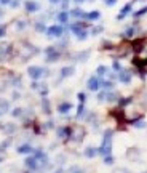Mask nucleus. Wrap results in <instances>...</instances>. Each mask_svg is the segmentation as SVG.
<instances>
[{"mask_svg":"<svg viewBox=\"0 0 147 173\" xmlns=\"http://www.w3.org/2000/svg\"><path fill=\"white\" fill-rule=\"evenodd\" d=\"M133 52H134V50H133L131 40L123 39L120 43H115L114 48H112L110 52H107V53H109L110 56H114V58H126V56L131 55Z\"/></svg>","mask_w":147,"mask_h":173,"instance_id":"f257e3e1","label":"nucleus"},{"mask_svg":"<svg viewBox=\"0 0 147 173\" xmlns=\"http://www.w3.org/2000/svg\"><path fill=\"white\" fill-rule=\"evenodd\" d=\"M112 138H114V130H106L102 135V143L98 148V154L109 155L112 151Z\"/></svg>","mask_w":147,"mask_h":173,"instance_id":"f03ea898","label":"nucleus"},{"mask_svg":"<svg viewBox=\"0 0 147 173\" xmlns=\"http://www.w3.org/2000/svg\"><path fill=\"white\" fill-rule=\"evenodd\" d=\"M87 131H85V127L82 125H72V131H70V140L75 141V143H82V140L85 138Z\"/></svg>","mask_w":147,"mask_h":173,"instance_id":"7ed1b4c3","label":"nucleus"},{"mask_svg":"<svg viewBox=\"0 0 147 173\" xmlns=\"http://www.w3.org/2000/svg\"><path fill=\"white\" fill-rule=\"evenodd\" d=\"M136 59L147 63V35L141 37V45H139L138 52H136Z\"/></svg>","mask_w":147,"mask_h":173,"instance_id":"20e7f679","label":"nucleus"},{"mask_svg":"<svg viewBox=\"0 0 147 173\" xmlns=\"http://www.w3.org/2000/svg\"><path fill=\"white\" fill-rule=\"evenodd\" d=\"M102 85H104V79L99 77V76L90 77L88 82H87V87H88V90H90V91H99L102 88Z\"/></svg>","mask_w":147,"mask_h":173,"instance_id":"39448f33","label":"nucleus"},{"mask_svg":"<svg viewBox=\"0 0 147 173\" xmlns=\"http://www.w3.org/2000/svg\"><path fill=\"white\" fill-rule=\"evenodd\" d=\"M45 53H46V58H45L46 63H54V61H58L61 58V48H58V47H54V45L48 47V48L45 50Z\"/></svg>","mask_w":147,"mask_h":173,"instance_id":"423d86ee","label":"nucleus"},{"mask_svg":"<svg viewBox=\"0 0 147 173\" xmlns=\"http://www.w3.org/2000/svg\"><path fill=\"white\" fill-rule=\"evenodd\" d=\"M27 74L30 76V79H34V80H39L42 76H45V74H48V71L42 69V67H39V66H30L29 69H27Z\"/></svg>","mask_w":147,"mask_h":173,"instance_id":"0eeeda50","label":"nucleus"},{"mask_svg":"<svg viewBox=\"0 0 147 173\" xmlns=\"http://www.w3.org/2000/svg\"><path fill=\"white\" fill-rule=\"evenodd\" d=\"M133 74H134V71L131 69H123L118 72V80H120L122 83H125V85H128V83H131V79H133Z\"/></svg>","mask_w":147,"mask_h":173,"instance_id":"6e6552de","label":"nucleus"},{"mask_svg":"<svg viewBox=\"0 0 147 173\" xmlns=\"http://www.w3.org/2000/svg\"><path fill=\"white\" fill-rule=\"evenodd\" d=\"M139 30H141V29L136 28V24L134 26H129V28H126L120 34V37H122V39H133V37H138L139 35Z\"/></svg>","mask_w":147,"mask_h":173,"instance_id":"1a4fd4ad","label":"nucleus"},{"mask_svg":"<svg viewBox=\"0 0 147 173\" xmlns=\"http://www.w3.org/2000/svg\"><path fill=\"white\" fill-rule=\"evenodd\" d=\"M63 34H64L63 24H54V26H50V28L46 29V35H50V37H61Z\"/></svg>","mask_w":147,"mask_h":173,"instance_id":"9d476101","label":"nucleus"},{"mask_svg":"<svg viewBox=\"0 0 147 173\" xmlns=\"http://www.w3.org/2000/svg\"><path fill=\"white\" fill-rule=\"evenodd\" d=\"M70 131H72V127H59L56 130V135H58V138L59 140H66V141H69L70 140Z\"/></svg>","mask_w":147,"mask_h":173,"instance_id":"9b49d317","label":"nucleus"},{"mask_svg":"<svg viewBox=\"0 0 147 173\" xmlns=\"http://www.w3.org/2000/svg\"><path fill=\"white\" fill-rule=\"evenodd\" d=\"M139 154H141V151H139L138 148H134V146H131V148H128V149H126L125 157L128 159V160L134 162V160H138V159H139Z\"/></svg>","mask_w":147,"mask_h":173,"instance_id":"f8f14e48","label":"nucleus"},{"mask_svg":"<svg viewBox=\"0 0 147 173\" xmlns=\"http://www.w3.org/2000/svg\"><path fill=\"white\" fill-rule=\"evenodd\" d=\"M101 18V11L99 10H93V11H85L83 13V21H98Z\"/></svg>","mask_w":147,"mask_h":173,"instance_id":"ddd939ff","label":"nucleus"},{"mask_svg":"<svg viewBox=\"0 0 147 173\" xmlns=\"http://www.w3.org/2000/svg\"><path fill=\"white\" fill-rule=\"evenodd\" d=\"M26 167L29 168V170H40V165H39V160H37L35 155H30V157L26 159Z\"/></svg>","mask_w":147,"mask_h":173,"instance_id":"4468645a","label":"nucleus"},{"mask_svg":"<svg viewBox=\"0 0 147 173\" xmlns=\"http://www.w3.org/2000/svg\"><path fill=\"white\" fill-rule=\"evenodd\" d=\"M131 10H133V3L129 2V3H126L125 6H123V8L120 10V11H118V15H117V19L118 21H122V19H125L126 16L129 15V13H131Z\"/></svg>","mask_w":147,"mask_h":173,"instance_id":"2eb2a0df","label":"nucleus"},{"mask_svg":"<svg viewBox=\"0 0 147 173\" xmlns=\"http://www.w3.org/2000/svg\"><path fill=\"white\" fill-rule=\"evenodd\" d=\"M118 98H120V93H118V91H114V90L106 91V101H109V103H117Z\"/></svg>","mask_w":147,"mask_h":173,"instance_id":"dca6fc26","label":"nucleus"},{"mask_svg":"<svg viewBox=\"0 0 147 173\" xmlns=\"http://www.w3.org/2000/svg\"><path fill=\"white\" fill-rule=\"evenodd\" d=\"M83 154H85L87 159H94L98 155V148H94V146H87L85 151H83Z\"/></svg>","mask_w":147,"mask_h":173,"instance_id":"f3484780","label":"nucleus"},{"mask_svg":"<svg viewBox=\"0 0 147 173\" xmlns=\"http://www.w3.org/2000/svg\"><path fill=\"white\" fill-rule=\"evenodd\" d=\"M24 8H26V11L34 13V11H37V10H39L40 6H39V3L34 2V0H27V2L24 3Z\"/></svg>","mask_w":147,"mask_h":173,"instance_id":"a211bd4d","label":"nucleus"},{"mask_svg":"<svg viewBox=\"0 0 147 173\" xmlns=\"http://www.w3.org/2000/svg\"><path fill=\"white\" fill-rule=\"evenodd\" d=\"M69 11H66V10H63V11H59L58 13V23H59V24H66L67 21H69Z\"/></svg>","mask_w":147,"mask_h":173,"instance_id":"6ab92c4d","label":"nucleus"},{"mask_svg":"<svg viewBox=\"0 0 147 173\" xmlns=\"http://www.w3.org/2000/svg\"><path fill=\"white\" fill-rule=\"evenodd\" d=\"M72 74H74V67L72 66H66V67H63V69H61L59 79L63 80V79H66V77H70Z\"/></svg>","mask_w":147,"mask_h":173,"instance_id":"aec40b11","label":"nucleus"},{"mask_svg":"<svg viewBox=\"0 0 147 173\" xmlns=\"http://www.w3.org/2000/svg\"><path fill=\"white\" fill-rule=\"evenodd\" d=\"M133 100H134V96H120L118 98V104H120L122 107H126V106H129V104L133 103Z\"/></svg>","mask_w":147,"mask_h":173,"instance_id":"412c9836","label":"nucleus"},{"mask_svg":"<svg viewBox=\"0 0 147 173\" xmlns=\"http://www.w3.org/2000/svg\"><path fill=\"white\" fill-rule=\"evenodd\" d=\"M16 151H18V154H32L34 148H32V146H29V144H23V146H18Z\"/></svg>","mask_w":147,"mask_h":173,"instance_id":"4be33fe9","label":"nucleus"},{"mask_svg":"<svg viewBox=\"0 0 147 173\" xmlns=\"http://www.w3.org/2000/svg\"><path fill=\"white\" fill-rule=\"evenodd\" d=\"M70 109H72L70 103H59V106H58V112L59 114H67Z\"/></svg>","mask_w":147,"mask_h":173,"instance_id":"5701e85b","label":"nucleus"},{"mask_svg":"<svg viewBox=\"0 0 147 173\" xmlns=\"http://www.w3.org/2000/svg\"><path fill=\"white\" fill-rule=\"evenodd\" d=\"M83 10H82V8H78V6H77V8H72V10H70V11H69V15L70 16H72V18H78V19H82V18H83Z\"/></svg>","mask_w":147,"mask_h":173,"instance_id":"b1692460","label":"nucleus"},{"mask_svg":"<svg viewBox=\"0 0 147 173\" xmlns=\"http://www.w3.org/2000/svg\"><path fill=\"white\" fill-rule=\"evenodd\" d=\"M8 109H10V103L6 100H0V115H3V114H6L8 112Z\"/></svg>","mask_w":147,"mask_h":173,"instance_id":"393cba45","label":"nucleus"},{"mask_svg":"<svg viewBox=\"0 0 147 173\" xmlns=\"http://www.w3.org/2000/svg\"><path fill=\"white\" fill-rule=\"evenodd\" d=\"M42 111L45 114H48V115L51 114V104H50V101L46 100V98H43V100H42Z\"/></svg>","mask_w":147,"mask_h":173,"instance_id":"a878e982","label":"nucleus"},{"mask_svg":"<svg viewBox=\"0 0 147 173\" xmlns=\"http://www.w3.org/2000/svg\"><path fill=\"white\" fill-rule=\"evenodd\" d=\"M115 43L110 42V40H104V42L101 43V50H104V52H110L112 48H114Z\"/></svg>","mask_w":147,"mask_h":173,"instance_id":"bb28decb","label":"nucleus"},{"mask_svg":"<svg viewBox=\"0 0 147 173\" xmlns=\"http://www.w3.org/2000/svg\"><path fill=\"white\" fill-rule=\"evenodd\" d=\"M107 72H109V69H107L106 66H102V64L96 67V76H99V77H104Z\"/></svg>","mask_w":147,"mask_h":173,"instance_id":"cd10ccee","label":"nucleus"},{"mask_svg":"<svg viewBox=\"0 0 147 173\" xmlns=\"http://www.w3.org/2000/svg\"><path fill=\"white\" fill-rule=\"evenodd\" d=\"M146 13H147V6H142L141 10H138V11L133 13V18H134V19H139L141 16H144Z\"/></svg>","mask_w":147,"mask_h":173,"instance_id":"c85d7f7f","label":"nucleus"},{"mask_svg":"<svg viewBox=\"0 0 147 173\" xmlns=\"http://www.w3.org/2000/svg\"><path fill=\"white\" fill-rule=\"evenodd\" d=\"M83 114H85V103H80L77 107V119L83 117Z\"/></svg>","mask_w":147,"mask_h":173,"instance_id":"c756f323","label":"nucleus"},{"mask_svg":"<svg viewBox=\"0 0 147 173\" xmlns=\"http://www.w3.org/2000/svg\"><path fill=\"white\" fill-rule=\"evenodd\" d=\"M114 162H115V159H114V155H112V154L104 155V164H106V165H112Z\"/></svg>","mask_w":147,"mask_h":173,"instance_id":"7c9ffc66","label":"nucleus"},{"mask_svg":"<svg viewBox=\"0 0 147 173\" xmlns=\"http://www.w3.org/2000/svg\"><path fill=\"white\" fill-rule=\"evenodd\" d=\"M112 69H114V72H120V71L123 69V67H122V64L120 63H118V61H114V63H112Z\"/></svg>","mask_w":147,"mask_h":173,"instance_id":"2f4dec72","label":"nucleus"},{"mask_svg":"<svg viewBox=\"0 0 147 173\" xmlns=\"http://www.w3.org/2000/svg\"><path fill=\"white\" fill-rule=\"evenodd\" d=\"M13 117H21L23 114H24V109L23 107H16V109H13Z\"/></svg>","mask_w":147,"mask_h":173,"instance_id":"473e14b6","label":"nucleus"},{"mask_svg":"<svg viewBox=\"0 0 147 173\" xmlns=\"http://www.w3.org/2000/svg\"><path fill=\"white\" fill-rule=\"evenodd\" d=\"M102 30H104V28H102V26H94V28L91 29V35H98V34H101Z\"/></svg>","mask_w":147,"mask_h":173,"instance_id":"72a5a7b5","label":"nucleus"},{"mask_svg":"<svg viewBox=\"0 0 147 173\" xmlns=\"http://www.w3.org/2000/svg\"><path fill=\"white\" fill-rule=\"evenodd\" d=\"M75 37H77V39L80 40V42H83V40H87V37H88V32H87V30H82V32H80V34H77Z\"/></svg>","mask_w":147,"mask_h":173,"instance_id":"f704fd0d","label":"nucleus"},{"mask_svg":"<svg viewBox=\"0 0 147 173\" xmlns=\"http://www.w3.org/2000/svg\"><path fill=\"white\" fill-rule=\"evenodd\" d=\"M96 100L99 101V103H101V101H106V91H104V90H102V91L99 90V91H98V95H96Z\"/></svg>","mask_w":147,"mask_h":173,"instance_id":"c9c22d12","label":"nucleus"},{"mask_svg":"<svg viewBox=\"0 0 147 173\" xmlns=\"http://www.w3.org/2000/svg\"><path fill=\"white\" fill-rule=\"evenodd\" d=\"M35 29H37V32H46V28H45V24H43V23H37Z\"/></svg>","mask_w":147,"mask_h":173,"instance_id":"e433bc0d","label":"nucleus"},{"mask_svg":"<svg viewBox=\"0 0 147 173\" xmlns=\"http://www.w3.org/2000/svg\"><path fill=\"white\" fill-rule=\"evenodd\" d=\"M5 131H8V133H13V131H16V125H13V124L5 125Z\"/></svg>","mask_w":147,"mask_h":173,"instance_id":"4c0bfd02","label":"nucleus"},{"mask_svg":"<svg viewBox=\"0 0 147 173\" xmlns=\"http://www.w3.org/2000/svg\"><path fill=\"white\" fill-rule=\"evenodd\" d=\"M87 93H83V91H80V93H78V101H80V103H85V101H87Z\"/></svg>","mask_w":147,"mask_h":173,"instance_id":"58836bf2","label":"nucleus"},{"mask_svg":"<svg viewBox=\"0 0 147 173\" xmlns=\"http://www.w3.org/2000/svg\"><path fill=\"white\" fill-rule=\"evenodd\" d=\"M106 6H114L115 3H117V0H104Z\"/></svg>","mask_w":147,"mask_h":173,"instance_id":"ea45409f","label":"nucleus"},{"mask_svg":"<svg viewBox=\"0 0 147 173\" xmlns=\"http://www.w3.org/2000/svg\"><path fill=\"white\" fill-rule=\"evenodd\" d=\"M70 173H85L82 168H78V167H72L70 168Z\"/></svg>","mask_w":147,"mask_h":173,"instance_id":"a19ab883","label":"nucleus"},{"mask_svg":"<svg viewBox=\"0 0 147 173\" xmlns=\"http://www.w3.org/2000/svg\"><path fill=\"white\" fill-rule=\"evenodd\" d=\"M10 144H11V140H5V141L2 143V149H6Z\"/></svg>","mask_w":147,"mask_h":173,"instance_id":"79ce46f5","label":"nucleus"},{"mask_svg":"<svg viewBox=\"0 0 147 173\" xmlns=\"http://www.w3.org/2000/svg\"><path fill=\"white\" fill-rule=\"evenodd\" d=\"M6 34V26H0V37H3Z\"/></svg>","mask_w":147,"mask_h":173,"instance_id":"37998d69","label":"nucleus"},{"mask_svg":"<svg viewBox=\"0 0 147 173\" xmlns=\"http://www.w3.org/2000/svg\"><path fill=\"white\" fill-rule=\"evenodd\" d=\"M114 173H128L126 168H117V170H114Z\"/></svg>","mask_w":147,"mask_h":173,"instance_id":"c03bdc74","label":"nucleus"},{"mask_svg":"<svg viewBox=\"0 0 147 173\" xmlns=\"http://www.w3.org/2000/svg\"><path fill=\"white\" fill-rule=\"evenodd\" d=\"M10 5H11L13 8H16V6L19 5V0H11V3H10Z\"/></svg>","mask_w":147,"mask_h":173,"instance_id":"a18cd8bd","label":"nucleus"},{"mask_svg":"<svg viewBox=\"0 0 147 173\" xmlns=\"http://www.w3.org/2000/svg\"><path fill=\"white\" fill-rule=\"evenodd\" d=\"M11 0H0V5H10Z\"/></svg>","mask_w":147,"mask_h":173,"instance_id":"49530a36","label":"nucleus"},{"mask_svg":"<svg viewBox=\"0 0 147 173\" xmlns=\"http://www.w3.org/2000/svg\"><path fill=\"white\" fill-rule=\"evenodd\" d=\"M53 125H54L53 120H48V124H45V127H46V128H53Z\"/></svg>","mask_w":147,"mask_h":173,"instance_id":"de8ad7c7","label":"nucleus"},{"mask_svg":"<svg viewBox=\"0 0 147 173\" xmlns=\"http://www.w3.org/2000/svg\"><path fill=\"white\" fill-rule=\"evenodd\" d=\"M30 87H32V88H39V83H37V82H32V85H30Z\"/></svg>","mask_w":147,"mask_h":173,"instance_id":"09e8293b","label":"nucleus"},{"mask_svg":"<svg viewBox=\"0 0 147 173\" xmlns=\"http://www.w3.org/2000/svg\"><path fill=\"white\" fill-rule=\"evenodd\" d=\"M74 2H75V3H83L85 0H74Z\"/></svg>","mask_w":147,"mask_h":173,"instance_id":"8fccbe9b","label":"nucleus"},{"mask_svg":"<svg viewBox=\"0 0 147 173\" xmlns=\"http://www.w3.org/2000/svg\"><path fill=\"white\" fill-rule=\"evenodd\" d=\"M51 3H56V2H59V0H50Z\"/></svg>","mask_w":147,"mask_h":173,"instance_id":"3c124183","label":"nucleus"},{"mask_svg":"<svg viewBox=\"0 0 147 173\" xmlns=\"http://www.w3.org/2000/svg\"><path fill=\"white\" fill-rule=\"evenodd\" d=\"M24 173H30V170H27V172H24Z\"/></svg>","mask_w":147,"mask_h":173,"instance_id":"603ef678","label":"nucleus"},{"mask_svg":"<svg viewBox=\"0 0 147 173\" xmlns=\"http://www.w3.org/2000/svg\"><path fill=\"white\" fill-rule=\"evenodd\" d=\"M88 2H94V0H88Z\"/></svg>","mask_w":147,"mask_h":173,"instance_id":"864d4df0","label":"nucleus"},{"mask_svg":"<svg viewBox=\"0 0 147 173\" xmlns=\"http://www.w3.org/2000/svg\"><path fill=\"white\" fill-rule=\"evenodd\" d=\"M146 173H147V172H146Z\"/></svg>","mask_w":147,"mask_h":173,"instance_id":"5fc2aeb1","label":"nucleus"}]
</instances>
